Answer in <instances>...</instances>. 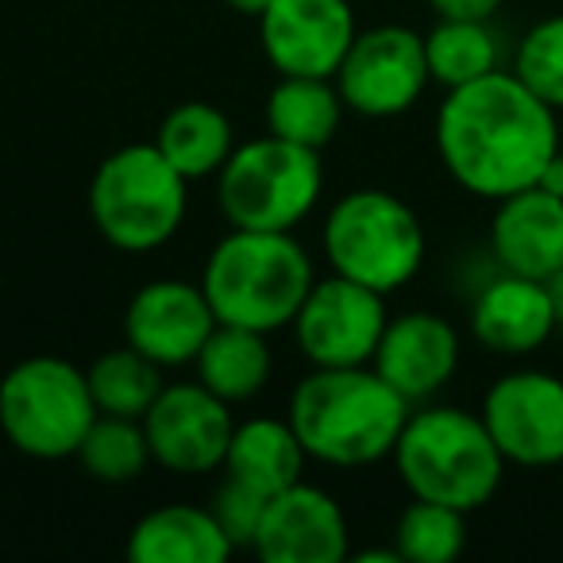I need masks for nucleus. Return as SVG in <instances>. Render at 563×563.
<instances>
[{
	"instance_id": "14",
	"label": "nucleus",
	"mask_w": 563,
	"mask_h": 563,
	"mask_svg": "<svg viewBox=\"0 0 563 563\" xmlns=\"http://www.w3.org/2000/svg\"><path fill=\"white\" fill-rule=\"evenodd\" d=\"M263 563H344L352 560L347 514L324 486L294 483L266 498L263 521L251 540Z\"/></svg>"
},
{
	"instance_id": "5",
	"label": "nucleus",
	"mask_w": 563,
	"mask_h": 563,
	"mask_svg": "<svg viewBox=\"0 0 563 563\" xmlns=\"http://www.w3.org/2000/svg\"><path fill=\"white\" fill-rule=\"evenodd\" d=\"M321 251L332 274L390 298L421 274L429 235L421 217L390 189H347L324 217Z\"/></svg>"
},
{
	"instance_id": "8",
	"label": "nucleus",
	"mask_w": 563,
	"mask_h": 563,
	"mask_svg": "<svg viewBox=\"0 0 563 563\" xmlns=\"http://www.w3.org/2000/svg\"><path fill=\"white\" fill-rule=\"evenodd\" d=\"M93 421L86 371L63 355H27L0 378V432L27 460H74Z\"/></svg>"
},
{
	"instance_id": "1",
	"label": "nucleus",
	"mask_w": 563,
	"mask_h": 563,
	"mask_svg": "<svg viewBox=\"0 0 563 563\" xmlns=\"http://www.w3.org/2000/svg\"><path fill=\"white\" fill-rule=\"evenodd\" d=\"M437 155L471 197L501 201L540 181L560 155V124L514 70L448 89L437 109Z\"/></svg>"
},
{
	"instance_id": "12",
	"label": "nucleus",
	"mask_w": 563,
	"mask_h": 563,
	"mask_svg": "<svg viewBox=\"0 0 563 563\" xmlns=\"http://www.w3.org/2000/svg\"><path fill=\"white\" fill-rule=\"evenodd\" d=\"M232 406L194 383H170L143 413L151 460L170 475H212L224 467L228 440H232Z\"/></svg>"
},
{
	"instance_id": "25",
	"label": "nucleus",
	"mask_w": 563,
	"mask_h": 563,
	"mask_svg": "<svg viewBox=\"0 0 563 563\" xmlns=\"http://www.w3.org/2000/svg\"><path fill=\"white\" fill-rule=\"evenodd\" d=\"M429 74L444 89L467 86L498 70V35L490 32V20H437L424 35Z\"/></svg>"
},
{
	"instance_id": "7",
	"label": "nucleus",
	"mask_w": 563,
	"mask_h": 563,
	"mask_svg": "<svg viewBox=\"0 0 563 563\" xmlns=\"http://www.w3.org/2000/svg\"><path fill=\"white\" fill-rule=\"evenodd\" d=\"M324 194L321 151L301 143L258 135L235 143L217 174V205L232 228L294 232Z\"/></svg>"
},
{
	"instance_id": "2",
	"label": "nucleus",
	"mask_w": 563,
	"mask_h": 563,
	"mask_svg": "<svg viewBox=\"0 0 563 563\" xmlns=\"http://www.w3.org/2000/svg\"><path fill=\"white\" fill-rule=\"evenodd\" d=\"M409 413V401L375 367H313L286 406L309 460L340 471L394 455Z\"/></svg>"
},
{
	"instance_id": "33",
	"label": "nucleus",
	"mask_w": 563,
	"mask_h": 563,
	"mask_svg": "<svg viewBox=\"0 0 563 563\" xmlns=\"http://www.w3.org/2000/svg\"><path fill=\"white\" fill-rule=\"evenodd\" d=\"M548 294H552V306H555V321L563 329V266L548 278Z\"/></svg>"
},
{
	"instance_id": "4",
	"label": "nucleus",
	"mask_w": 563,
	"mask_h": 563,
	"mask_svg": "<svg viewBox=\"0 0 563 563\" xmlns=\"http://www.w3.org/2000/svg\"><path fill=\"white\" fill-rule=\"evenodd\" d=\"M390 460L413 498L463 514L483 509L506 475V455L486 432L483 417L460 406H424L409 413Z\"/></svg>"
},
{
	"instance_id": "3",
	"label": "nucleus",
	"mask_w": 563,
	"mask_h": 563,
	"mask_svg": "<svg viewBox=\"0 0 563 563\" xmlns=\"http://www.w3.org/2000/svg\"><path fill=\"white\" fill-rule=\"evenodd\" d=\"M313 282V258L298 235L263 228H228L201 271V290L217 321L266 336L290 329Z\"/></svg>"
},
{
	"instance_id": "19",
	"label": "nucleus",
	"mask_w": 563,
	"mask_h": 563,
	"mask_svg": "<svg viewBox=\"0 0 563 563\" xmlns=\"http://www.w3.org/2000/svg\"><path fill=\"white\" fill-rule=\"evenodd\" d=\"M235 544L220 529L209 506H170L147 509L128 532V560L132 563H228Z\"/></svg>"
},
{
	"instance_id": "16",
	"label": "nucleus",
	"mask_w": 563,
	"mask_h": 563,
	"mask_svg": "<svg viewBox=\"0 0 563 563\" xmlns=\"http://www.w3.org/2000/svg\"><path fill=\"white\" fill-rule=\"evenodd\" d=\"M371 367L409 401H429L460 371V332L448 317L429 309H409L386 321Z\"/></svg>"
},
{
	"instance_id": "27",
	"label": "nucleus",
	"mask_w": 563,
	"mask_h": 563,
	"mask_svg": "<svg viewBox=\"0 0 563 563\" xmlns=\"http://www.w3.org/2000/svg\"><path fill=\"white\" fill-rule=\"evenodd\" d=\"M394 548L406 563H452L467 548V514L413 498L394 525Z\"/></svg>"
},
{
	"instance_id": "29",
	"label": "nucleus",
	"mask_w": 563,
	"mask_h": 563,
	"mask_svg": "<svg viewBox=\"0 0 563 563\" xmlns=\"http://www.w3.org/2000/svg\"><path fill=\"white\" fill-rule=\"evenodd\" d=\"M209 509L217 514L220 529L228 532V540H232L235 552H240V548H251V540H255V529H258V521H263L266 498L251 490V486H243V483H235V478L224 475V483H220V490H217V498H212Z\"/></svg>"
},
{
	"instance_id": "6",
	"label": "nucleus",
	"mask_w": 563,
	"mask_h": 563,
	"mask_svg": "<svg viewBox=\"0 0 563 563\" xmlns=\"http://www.w3.org/2000/svg\"><path fill=\"white\" fill-rule=\"evenodd\" d=\"M189 212V181L155 143H128L101 158L89 181V217L104 243L128 255L170 243Z\"/></svg>"
},
{
	"instance_id": "24",
	"label": "nucleus",
	"mask_w": 563,
	"mask_h": 563,
	"mask_svg": "<svg viewBox=\"0 0 563 563\" xmlns=\"http://www.w3.org/2000/svg\"><path fill=\"white\" fill-rule=\"evenodd\" d=\"M89 394L97 401V413L109 417H132L143 421L155 398L163 394V367L155 360H147L143 352H135L132 344L112 347V352L97 355L86 371Z\"/></svg>"
},
{
	"instance_id": "9",
	"label": "nucleus",
	"mask_w": 563,
	"mask_h": 563,
	"mask_svg": "<svg viewBox=\"0 0 563 563\" xmlns=\"http://www.w3.org/2000/svg\"><path fill=\"white\" fill-rule=\"evenodd\" d=\"M332 81H336L347 112H355V117H401L421 101L432 81L424 35L406 24H378L367 32H355Z\"/></svg>"
},
{
	"instance_id": "11",
	"label": "nucleus",
	"mask_w": 563,
	"mask_h": 563,
	"mask_svg": "<svg viewBox=\"0 0 563 563\" xmlns=\"http://www.w3.org/2000/svg\"><path fill=\"white\" fill-rule=\"evenodd\" d=\"M486 432L506 463L529 471L563 463V378L552 371H509L483 398Z\"/></svg>"
},
{
	"instance_id": "15",
	"label": "nucleus",
	"mask_w": 563,
	"mask_h": 563,
	"mask_svg": "<svg viewBox=\"0 0 563 563\" xmlns=\"http://www.w3.org/2000/svg\"><path fill=\"white\" fill-rule=\"evenodd\" d=\"M201 282L155 278L143 282L124 309V344L155 360L158 367H194L197 352L217 329Z\"/></svg>"
},
{
	"instance_id": "28",
	"label": "nucleus",
	"mask_w": 563,
	"mask_h": 563,
	"mask_svg": "<svg viewBox=\"0 0 563 563\" xmlns=\"http://www.w3.org/2000/svg\"><path fill=\"white\" fill-rule=\"evenodd\" d=\"M514 74L548 104L563 112V12L532 24L514 55Z\"/></svg>"
},
{
	"instance_id": "30",
	"label": "nucleus",
	"mask_w": 563,
	"mask_h": 563,
	"mask_svg": "<svg viewBox=\"0 0 563 563\" xmlns=\"http://www.w3.org/2000/svg\"><path fill=\"white\" fill-rule=\"evenodd\" d=\"M437 20H494L501 0H429Z\"/></svg>"
},
{
	"instance_id": "10",
	"label": "nucleus",
	"mask_w": 563,
	"mask_h": 563,
	"mask_svg": "<svg viewBox=\"0 0 563 563\" xmlns=\"http://www.w3.org/2000/svg\"><path fill=\"white\" fill-rule=\"evenodd\" d=\"M386 321V294L329 274L313 282L290 329L309 367H371Z\"/></svg>"
},
{
	"instance_id": "23",
	"label": "nucleus",
	"mask_w": 563,
	"mask_h": 563,
	"mask_svg": "<svg viewBox=\"0 0 563 563\" xmlns=\"http://www.w3.org/2000/svg\"><path fill=\"white\" fill-rule=\"evenodd\" d=\"M155 147L166 155V163L186 181L217 178L220 166L235 151L232 120L209 101H181L163 117L155 132Z\"/></svg>"
},
{
	"instance_id": "13",
	"label": "nucleus",
	"mask_w": 563,
	"mask_h": 563,
	"mask_svg": "<svg viewBox=\"0 0 563 563\" xmlns=\"http://www.w3.org/2000/svg\"><path fill=\"white\" fill-rule=\"evenodd\" d=\"M355 32L352 0H271L258 16L266 63L294 78H332Z\"/></svg>"
},
{
	"instance_id": "26",
	"label": "nucleus",
	"mask_w": 563,
	"mask_h": 563,
	"mask_svg": "<svg viewBox=\"0 0 563 563\" xmlns=\"http://www.w3.org/2000/svg\"><path fill=\"white\" fill-rule=\"evenodd\" d=\"M74 460L81 463L89 478L97 483H135L143 471L151 467V444L147 432H143V421H132V417H109L97 413L93 429L86 432L78 455Z\"/></svg>"
},
{
	"instance_id": "18",
	"label": "nucleus",
	"mask_w": 563,
	"mask_h": 563,
	"mask_svg": "<svg viewBox=\"0 0 563 563\" xmlns=\"http://www.w3.org/2000/svg\"><path fill=\"white\" fill-rule=\"evenodd\" d=\"M490 255L509 274L552 278L563 266V197L529 186L494 201Z\"/></svg>"
},
{
	"instance_id": "22",
	"label": "nucleus",
	"mask_w": 563,
	"mask_h": 563,
	"mask_svg": "<svg viewBox=\"0 0 563 563\" xmlns=\"http://www.w3.org/2000/svg\"><path fill=\"white\" fill-rule=\"evenodd\" d=\"M197 383L209 386L228 406L258 398L274 375V352L266 344V332L240 329V324H217L212 336L194 360Z\"/></svg>"
},
{
	"instance_id": "32",
	"label": "nucleus",
	"mask_w": 563,
	"mask_h": 563,
	"mask_svg": "<svg viewBox=\"0 0 563 563\" xmlns=\"http://www.w3.org/2000/svg\"><path fill=\"white\" fill-rule=\"evenodd\" d=\"M228 9L232 12H240V16H251V20H258L266 12V4H271V0H224Z\"/></svg>"
},
{
	"instance_id": "20",
	"label": "nucleus",
	"mask_w": 563,
	"mask_h": 563,
	"mask_svg": "<svg viewBox=\"0 0 563 563\" xmlns=\"http://www.w3.org/2000/svg\"><path fill=\"white\" fill-rule=\"evenodd\" d=\"M306 463L309 455L286 417H247V421H235L220 471L263 498H274L278 490L306 478Z\"/></svg>"
},
{
	"instance_id": "17",
	"label": "nucleus",
	"mask_w": 563,
	"mask_h": 563,
	"mask_svg": "<svg viewBox=\"0 0 563 563\" xmlns=\"http://www.w3.org/2000/svg\"><path fill=\"white\" fill-rule=\"evenodd\" d=\"M560 329L548 282L501 271L471 306V336L490 355H532Z\"/></svg>"
},
{
	"instance_id": "21",
	"label": "nucleus",
	"mask_w": 563,
	"mask_h": 563,
	"mask_svg": "<svg viewBox=\"0 0 563 563\" xmlns=\"http://www.w3.org/2000/svg\"><path fill=\"white\" fill-rule=\"evenodd\" d=\"M344 97H340L332 78H294V74H278L274 89L266 93L263 120L266 132L278 140L301 143V147L324 151L336 140L340 124H344Z\"/></svg>"
},
{
	"instance_id": "31",
	"label": "nucleus",
	"mask_w": 563,
	"mask_h": 563,
	"mask_svg": "<svg viewBox=\"0 0 563 563\" xmlns=\"http://www.w3.org/2000/svg\"><path fill=\"white\" fill-rule=\"evenodd\" d=\"M537 186H540V189H548V194H555V197H563V151L552 158V163L544 166V174H540Z\"/></svg>"
}]
</instances>
